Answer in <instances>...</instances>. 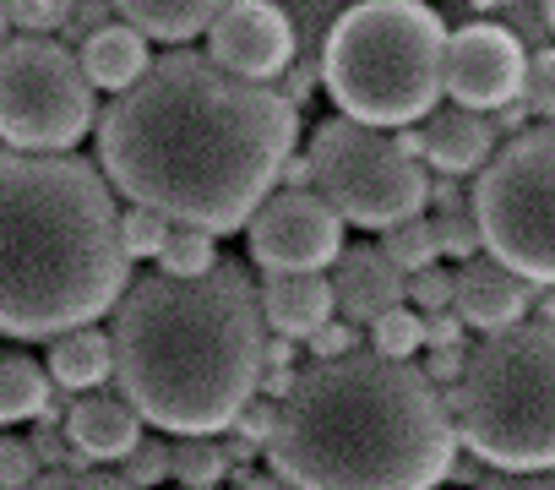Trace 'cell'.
Instances as JSON below:
<instances>
[{
	"instance_id": "obj_1",
	"label": "cell",
	"mask_w": 555,
	"mask_h": 490,
	"mask_svg": "<svg viewBox=\"0 0 555 490\" xmlns=\"http://www.w3.org/2000/svg\"><path fill=\"white\" fill-rule=\"evenodd\" d=\"M93 131L109 191L169 223L234 234L284 180L300 115L272 82H245L196 50H175L115 93Z\"/></svg>"
},
{
	"instance_id": "obj_2",
	"label": "cell",
	"mask_w": 555,
	"mask_h": 490,
	"mask_svg": "<svg viewBox=\"0 0 555 490\" xmlns=\"http://www.w3.org/2000/svg\"><path fill=\"white\" fill-rule=\"evenodd\" d=\"M267 463L295 490H436L452 479L457 425L420 365L349 349L272 398Z\"/></svg>"
},
{
	"instance_id": "obj_3",
	"label": "cell",
	"mask_w": 555,
	"mask_h": 490,
	"mask_svg": "<svg viewBox=\"0 0 555 490\" xmlns=\"http://www.w3.org/2000/svg\"><path fill=\"white\" fill-rule=\"evenodd\" d=\"M109 317L115 376L142 425L223 436L261 392L267 322L240 262H218L202 279H137Z\"/></svg>"
},
{
	"instance_id": "obj_4",
	"label": "cell",
	"mask_w": 555,
	"mask_h": 490,
	"mask_svg": "<svg viewBox=\"0 0 555 490\" xmlns=\"http://www.w3.org/2000/svg\"><path fill=\"white\" fill-rule=\"evenodd\" d=\"M131 289L120 207L99 164L0 147V333L93 327Z\"/></svg>"
},
{
	"instance_id": "obj_5",
	"label": "cell",
	"mask_w": 555,
	"mask_h": 490,
	"mask_svg": "<svg viewBox=\"0 0 555 490\" xmlns=\"http://www.w3.org/2000/svg\"><path fill=\"white\" fill-rule=\"evenodd\" d=\"M447 23L425 0H360L322 44V88L344 120L409 131L441 104Z\"/></svg>"
},
{
	"instance_id": "obj_6",
	"label": "cell",
	"mask_w": 555,
	"mask_h": 490,
	"mask_svg": "<svg viewBox=\"0 0 555 490\" xmlns=\"http://www.w3.org/2000/svg\"><path fill=\"white\" fill-rule=\"evenodd\" d=\"M457 441L495 468H555V322L485 333L447 392Z\"/></svg>"
},
{
	"instance_id": "obj_7",
	"label": "cell",
	"mask_w": 555,
	"mask_h": 490,
	"mask_svg": "<svg viewBox=\"0 0 555 490\" xmlns=\"http://www.w3.org/2000/svg\"><path fill=\"white\" fill-rule=\"evenodd\" d=\"M311 191L354 229L387 234L425 212L430 202V169L420 158L414 126L409 131H376L360 120H327L311 137L306 153Z\"/></svg>"
},
{
	"instance_id": "obj_8",
	"label": "cell",
	"mask_w": 555,
	"mask_h": 490,
	"mask_svg": "<svg viewBox=\"0 0 555 490\" xmlns=\"http://www.w3.org/2000/svg\"><path fill=\"white\" fill-rule=\"evenodd\" d=\"M468 207L485 257L528 284H555V120L506 137L479 169Z\"/></svg>"
},
{
	"instance_id": "obj_9",
	"label": "cell",
	"mask_w": 555,
	"mask_h": 490,
	"mask_svg": "<svg viewBox=\"0 0 555 490\" xmlns=\"http://www.w3.org/2000/svg\"><path fill=\"white\" fill-rule=\"evenodd\" d=\"M93 126L99 99L77 50L39 34L0 44V142L17 153H72Z\"/></svg>"
},
{
	"instance_id": "obj_10",
	"label": "cell",
	"mask_w": 555,
	"mask_h": 490,
	"mask_svg": "<svg viewBox=\"0 0 555 490\" xmlns=\"http://www.w3.org/2000/svg\"><path fill=\"white\" fill-rule=\"evenodd\" d=\"M245 240H250V257L267 273H327L344 257V245H349L344 240V218L311 185L272 191L250 212Z\"/></svg>"
},
{
	"instance_id": "obj_11",
	"label": "cell",
	"mask_w": 555,
	"mask_h": 490,
	"mask_svg": "<svg viewBox=\"0 0 555 490\" xmlns=\"http://www.w3.org/2000/svg\"><path fill=\"white\" fill-rule=\"evenodd\" d=\"M522 66H528V50L512 28L490 23V17H474L468 28L447 34V61H441V88L452 104L463 109H501L517 99L522 88Z\"/></svg>"
},
{
	"instance_id": "obj_12",
	"label": "cell",
	"mask_w": 555,
	"mask_h": 490,
	"mask_svg": "<svg viewBox=\"0 0 555 490\" xmlns=\"http://www.w3.org/2000/svg\"><path fill=\"white\" fill-rule=\"evenodd\" d=\"M207 61L245 82H278L295 61L289 12L278 0H229L207 23Z\"/></svg>"
},
{
	"instance_id": "obj_13",
	"label": "cell",
	"mask_w": 555,
	"mask_h": 490,
	"mask_svg": "<svg viewBox=\"0 0 555 490\" xmlns=\"http://www.w3.org/2000/svg\"><path fill=\"white\" fill-rule=\"evenodd\" d=\"M533 306V284L517 279L512 268H501L495 257H468L457 262L452 273V311L463 317V327H479V333H501L512 322H522Z\"/></svg>"
},
{
	"instance_id": "obj_14",
	"label": "cell",
	"mask_w": 555,
	"mask_h": 490,
	"mask_svg": "<svg viewBox=\"0 0 555 490\" xmlns=\"http://www.w3.org/2000/svg\"><path fill=\"white\" fill-rule=\"evenodd\" d=\"M333 300L338 317L354 327H371L382 311L403 306V273L382 245H344V257L333 262Z\"/></svg>"
},
{
	"instance_id": "obj_15",
	"label": "cell",
	"mask_w": 555,
	"mask_h": 490,
	"mask_svg": "<svg viewBox=\"0 0 555 490\" xmlns=\"http://www.w3.org/2000/svg\"><path fill=\"white\" fill-rule=\"evenodd\" d=\"M414 142H420L425 169L452 175V180L479 175V169L490 164V153H495V131H490V120H485L479 109H463V104H447V109L436 104V109L420 120Z\"/></svg>"
},
{
	"instance_id": "obj_16",
	"label": "cell",
	"mask_w": 555,
	"mask_h": 490,
	"mask_svg": "<svg viewBox=\"0 0 555 490\" xmlns=\"http://www.w3.org/2000/svg\"><path fill=\"white\" fill-rule=\"evenodd\" d=\"M256 306H261L267 333L289 338V344H306L317 327H327L338 317L327 273H267L256 289Z\"/></svg>"
},
{
	"instance_id": "obj_17",
	"label": "cell",
	"mask_w": 555,
	"mask_h": 490,
	"mask_svg": "<svg viewBox=\"0 0 555 490\" xmlns=\"http://www.w3.org/2000/svg\"><path fill=\"white\" fill-rule=\"evenodd\" d=\"M66 441L93 457V463H120L142 441V414L131 409L126 392H82L66 414Z\"/></svg>"
},
{
	"instance_id": "obj_18",
	"label": "cell",
	"mask_w": 555,
	"mask_h": 490,
	"mask_svg": "<svg viewBox=\"0 0 555 490\" xmlns=\"http://www.w3.org/2000/svg\"><path fill=\"white\" fill-rule=\"evenodd\" d=\"M77 66H82V77L93 82V93H126V88L153 66V44H147L131 23L109 17L104 28L82 34V44H77Z\"/></svg>"
},
{
	"instance_id": "obj_19",
	"label": "cell",
	"mask_w": 555,
	"mask_h": 490,
	"mask_svg": "<svg viewBox=\"0 0 555 490\" xmlns=\"http://www.w3.org/2000/svg\"><path fill=\"white\" fill-rule=\"evenodd\" d=\"M44 371L61 392L82 398V392H99L115 382V338L99 333V327H72V333H55L50 338V354H44Z\"/></svg>"
},
{
	"instance_id": "obj_20",
	"label": "cell",
	"mask_w": 555,
	"mask_h": 490,
	"mask_svg": "<svg viewBox=\"0 0 555 490\" xmlns=\"http://www.w3.org/2000/svg\"><path fill=\"white\" fill-rule=\"evenodd\" d=\"M115 17L131 23L147 44H185L196 34H207V23L229 7V0H109Z\"/></svg>"
},
{
	"instance_id": "obj_21",
	"label": "cell",
	"mask_w": 555,
	"mask_h": 490,
	"mask_svg": "<svg viewBox=\"0 0 555 490\" xmlns=\"http://www.w3.org/2000/svg\"><path fill=\"white\" fill-rule=\"evenodd\" d=\"M50 371L34 354H0V425H23L50 414Z\"/></svg>"
},
{
	"instance_id": "obj_22",
	"label": "cell",
	"mask_w": 555,
	"mask_h": 490,
	"mask_svg": "<svg viewBox=\"0 0 555 490\" xmlns=\"http://www.w3.org/2000/svg\"><path fill=\"white\" fill-rule=\"evenodd\" d=\"M234 468V447L223 436H175L169 447V479L180 490H218Z\"/></svg>"
},
{
	"instance_id": "obj_23",
	"label": "cell",
	"mask_w": 555,
	"mask_h": 490,
	"mask_svg": "<svg viewBox=\"0 0 555 490\" xmlns=\"http://www.w3.org/2000/svg\"><path fill=\"white\" fill-rule=\"evenodd\" d=\"M212 240L218 234H207V229L175 223L169 240H164V252H158V273L164 279H202V273H212L218 268V245Z\"/></svg>"
},
{
	"instance_id": "obj_24",
	"label": "cell",
	"mask_w": 555,
	"mask_h": 490,
	"mask_svg": "<svg viewBox=\"0 0 555 490\" xmlns=\"http://www.w3.org/2000/svg\"><path fill=\"white\" fill-rule=\"evenodd\" d=\"M382 252L398 262V273H403V279H409V273H420V268H436V257H441V245H436V223L420 212V218H409V223L387 229V234H382Z\"/></svg>"
},
{
	"instance_id": "obj_25",
	"label": "cell",
	"mask_w": 555,
	"mask_h": 490,
	"mask_svg": "<svg viewBox=\"0 0 555 490\" xmlns=\"http://www.w3.org/2000/svg\"><path fill=\"white\" fill-rule=\"evenodd\" d=\"M371 349L387 360H409L414 349H425V317L414 306H392L371 322Z\"/></svg>"
},
{
	"instance_id": "obj_26",
	"label": "cell",
	"mask_w": 555,
	"mask_h": 490,
	"mask_svg": "<svg viewBox=\"0 0 555 490\" xmlns=\"http://www.w3.org/2000/svg\"><path fill=\"white\" fill-rule=\"evenodd\" d=\"M169 229H175V223H169L164 212H153V207H137V202H131V207L120 212V245H126V257H131V262H147V257L158 262Z\"/></svg>"
},
{
	"instance_id": "obj_27",
	"label": "cell",
	"mask_w": 555,
	"mask_h": 490,
	"mask_svg": "<svg viewBox=\"0 0 555 490\" xmlns=\"http://www.w3.org/2000/svg\"><path fill=\"white\" fill-rule=\"evenodd\" d=\"M517 104H522L528 115H539V120H555V44H544V50L528 55Z\"/></svg>"
},
{
	"instance_id": "obj_28",
	"label": "cell",
	"mask_w": 555,
	"mask_h": 490,
	"mask_svg": "<svg viewBox=\"0 0 555 490\" xmlns=\"http://www.w3.org/2000/svg\"><path fill=\"white\" fill-rule=\"evenodd\" d=\"M436 245H441V257H479L485 252V240H479V223H474V207H452V212H436Z\"/></svg>"
},
{
	"instance_id": "obj_29",
	"label": "cell",
	"mask_w": 555,
	"mask_h": 490,
	"mask_svg": "<svg viewBox=\"0 0 555 490\" xmlns=\"http://www.w3.org/2000/svg\"><path fill=\"white\" fill-rule=\"evenodd\" d=\"M72 12H77V0H7L12 28L39 34V39H50L55 28H66V23H72Z\"/></svg>"
},
{
	"instance_id": "obj_30",
	"label": "cell",
	"mask_w": 555,
	"mask_h": 490,
	"mask_svg": "<svg viewBox=\"0 0 555 490\" xmlns=\"http://www.w3.org/2000/svg\"><path fill=\"white\" fill-rule=\"evenodd\" d=\"M403 306H420V317L430 311H452V273L447 268H420L403 279Z\"/></svg>"
},
{
	"instance_id": "obj_31",
	"label": "cell",
	"mask_w": 555,
	"mask_h": 490,
	"mask_svg": "<svg viewBox=\"0 0 555 490\" xmlns=\"http://www.w3.org/2000/svg\"><path fill=\"white\" fill-rule=\"evenodd\" d=\"M120 474L137 485V490H153V485H164L169 479V441H137L126 457H120Z\"/></svg>"
},
{
	"instance_id": "obj_32",
	"label": "cell",
	"mask_w": 555,
	"mask_h": 490,
	"mask_svg": "<svg viewBox=\"0 0 555 490\" xmlns=\"http://www.w3.org/2000/svg\"><path fill=\"white\" fill-rule=\"evenodd\" d=\"M39 452L23 436H0V490H28L39 479Z\"/></svg>"
},
{
	"instance_id": "obj_33",
	"label": "cell",
	"mask_w": 555,
	"mask_h": 490,
	"mask_svg": "<svg viewBox=\"0 0 555 490\" xmlns=\"http://www.w3.org/2000/svg\"><path fill=\"white\" fill-rule=\"evenodd\" d=\"M28 490H137V485L126 474H104V468H50Z\"/></svg>"
},
{
	"instance_id": "obj_34",
	"label": "cell",
	"mask_w": 555,
	"mask_h": 490,
	"mask_svg": "<svg viewBox=\"0 0 555 490\" xmlns=\"http://www.w3.org/2000/svg\"><path fill=\"white\" fill-rule=\"evenodd\" d=\"M479 490H555V468H495L479 479Z\"/></svg>"
},
{
	"instance_id": "obj_35",
	"label": "cell",
	"mask_w": 555,
	"mask_h": 490,
	"mask_svg": "<svg viewBox=\"0 0 555 490\" xmlns=\"http://www.w3.org/2000/svg\"><path fill=\"white\" fill-rule=\"evenodd\" d=\"M306 344H311V354H317V360H338V354H349V349H354V322H338V317H333V322H327V327H317Z\"/></svg>"
},
{
	"instance_id": "obj_36",
	"label": "cell",
	"mask_w": 555,
	"mask_h": 490,
	"mask_svg": "<svg viewBox=\"0 0 555 490\" xmlns=\"http://www.w3.org/2000/svg\"><path fill=\"white\" fill-rule=\"evenodd\" d=\"M229 430H240L250 447H267V436H272V403H267V398H250ZM229 430H223V436H229Z\"/></svg>"
},
{
	"instance_id": "obj_37",
	"label": "cell",
	"mask_w": 555,
	"mask_h": 490,
	"mask_svg": "<svg viewBox=\"0 0 555 490\" xmlns=\"http://www.w3.org/2000/svg\"><path fill=\"white\" fill-rule=\"evenodd\" d=\"M463 333H468V327H463L457 311H430V317H425V349H457Z\"/></svg>"
},
{
	"instance_id": "obj_38",
	"label": "cell",
	"mask_w": 555,
	"mask_h": 490,
	"mask_svg": "<svg viewBox=\"0 0 555 490\" xmlns=\"http://www.w3.org/2000/svg\"><path fill=\"white\" fill-rule=\"evenodd\" d=\"M463 360H468L463 349H436V354L425 360V376H430L436 387H441V382H447V387H457V376H463Z\"/></svg>"
},
{
	"instance_id": "obj_39",
	"label": "cell",
	"mask_w": 555,
	"mask_h": 490,
	"mask_svg": "<svg viewBox=\"0 0 555 490\" xmlns=\"http://www.w3.org/2000/svg\"><path fill=\"white\" fill-rule=\"evenodd\" d=\"M522 126H528V109L512 99V104H501V109H495V126H490V131H506V137H517Z\"/></svg>"
},
{
	"instance_id": "obj_40",
	"label": "cell",
	"mask_w": 555,
	"mask_h": 490,
	"mask_svg": "<svg viewBox=\"0 0 555 490\" xmlns=\"http://www.w3.org/2000/svg\"><path fill=\"white\" fill-rule=\"evenodd\" d=\"M240 490H295L284 474H245V485Z\"/></svg>"
},
{
	"instance_id": "obj_41",
	"label": "cell",
	"mask_w": 555,
	"mask_h": 490,
	"mask_svg": "<svg viewBox=\"0 0 555 490\" xmlns=\"http://www.w3.org/2000/svg\"><path fill=\"white\" fill-rule=\"evenodd\" d=\"M533 311H539V322H555V284H539V295H533Z\"/></svg>"
},
{
	"instance_id": "obj_42",
	"label": "cell",
	"mask_w": 555,
	"mask_h": 490,
	"mask_svg": "<svg viewBox=\"0 0 555 490\" xmlns=\"http://www.w3.org/2000/svg\"><path fill=\"white\" fill-rule=\"evenodd\" d=\"M12 39V17H7V0H0V44Z\"/></svg>"
},
{
	"instance_id": "obj_43",
	"label": "cell",
	"mask_w": 555,
	"mask_h": 490,
	"mask_svg": "<svg viewBox=\"0 0 555 490\" xmlns=\"http://www.w3.org/2000/svg\"><path fill=\"white\" fill-rule=\"evenodd\" d=\"M539 17H544V28H555V0H539Z\"/></svg>"
},
{
	"instance_id": "obj_44",
	"label": "cell",
	"mask_w": 555,
	"mask_h": 490,
	"mask_svg": "<svg viewBox=\"0 0 555 490\" xmlns=\"http://www.w3.org/2000/svg\"><path fill=\"white\" fill-rule=\"evenodd\" d=\"M495 7H512V0H474V12H495Z\"/></svg>"
}]
</instances>
